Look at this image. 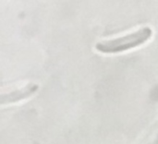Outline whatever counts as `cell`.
<instances>
[{"label": "cell", "instance_id": "1", "mask_svg": "<svg viewBox=\"0 0 158 144\" xmlns=\"http://www.w3.org/2000/svg\"><path fill=\"white\" fill-rule=\"evenodd\" d=\"M153 31L150 27H143L127 35L99 42L95 49L103 54H118L135 47H138L151 39Z\"/></svg>", "mask_w": 158, "mask_h": 144}, {"label": "cell", "instance_id": "2", "mask_svg": "<svg viewBox=\"0 0 158 144\" xmlns=\"http://www.w3.org/2000/svg\"><path fill=\"white\" fill-rule=\"evenodd\" d=\"M39 86L34 83H30L26 85L25 87L13 91L8 93H4L1 95V105L5 104H11V103H16L21 100H24L31 95H32L35 92L38 91Z\"/></svg>", "mask_w": 158, "mask_h": 144}]
</instances>
